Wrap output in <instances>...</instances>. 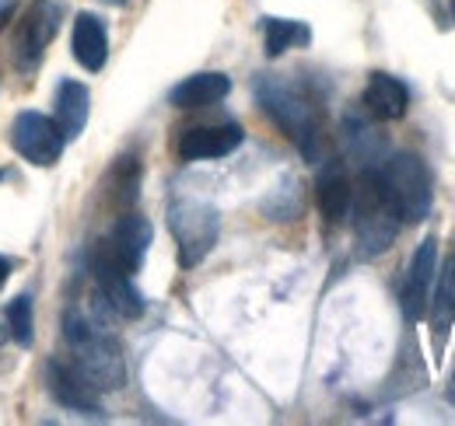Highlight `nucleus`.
<instances>
[{
    "label": "nucleus",
    "instance_id": "1a4fd4ad",
    "mask_svg": "<svg viewBox=\"0 0 455 426\" xmlns=\"http://www.w3.org/2000/svg\"><path fill=\"white\" fill-rule=\"evenodd\" d=\"M92 276H95V283H99L102 301L113 308L119 319H140V315H144V294L133 287V276H130V272H123L116 263L102 259V256L95 252V256H92Z\"/></svg>",
    "mask_w": 455,
    "mask_h": 426
},
{
    "label": "nucleus",
    "instance_id": "412c9836",
    "mask_svg": "<svg viewBox=\"0 0 455 426\" xmlns=\"http://www.w3.org/2000/svg\"><path fill=\"white\" fill-rule=\"evenodd\" d=\"M7 332H11V339L21 343V346L32 343V297H28V294H21V297H14V301L7 304Z\"/></svg>",
    "mask_w": 455,
    "mask_h": 426
},
{
    "label": "nucleus",
    "instance_id": "393cba45",
    "mask_svg": "<svg viewBox=\"0 0 455 426\" xmlns=\"http://www.w3.org/2000/svg\"><path fill=\"white\" fill-rule=\"evenodd\" d=\"M109 4H123V0H109Z\"/></svg>",
    "mask_w": 455,
    "mask_h": 426
},
{
    "label": "nucleus",
    "instance_id": "4468645a",
    "mask_svg": "<svg viewBox=\"0 0 455 426\" xmlns=\"http://www.w3.org/2000/svg\"><path fill=\"white\" fill-rule=\"evenodd\" d=\"M70 46H74V59L84 67V70H102L106 67V56H109V32L102 25L99 14H77L74 21V32H70Z\"/></svg>",
    "mask_w": 455,
    "mask_h": 426
},
{
    "label": "nucleus",
    "instance_id": "f3484780",
    "mask_svg": "<svg viewBox=\"0 0 455 426\" xmlns=\"http://www.w3.org/2000/svg\"><path fill=\"white\" fill-rule=\"evenodd\" d=\"M410 106V91L406 84L389 77V74H371L368 88H364V108L375 119H403Z\"/></svg>",
    "mask_w": 455,
    "mask_h": 426
},
{
    "label": "nucleus",
    "instance_id": "0eeeda50",
    "mask_svg": "<svg viewBox=\"0 0 455 426\" xmlns=\"http://www.w3.org/2000/svg\"><path fill=\"white\" fill-rule=\"evenodd\" d=\"M151 238H155V231H151V224L140 217V213H126V217H119L113 227V234L95 248L102 259H109L116 266L123 269V272H137L140 263H144V256H148V248H151Z\"/></svg>",
    "mask_w": 455,
    "mask_h": 426
},
{
    "label": "nucleus",
    "instance_id": "20e7f679",
    "mask_svg": "<svg viewBox=\"0 0 455 426\" xmlns=\"http://www.w3.org/2000/svg\"><path fill=\"white\" fill-rule=\"evenodd\" d=\"M379 178L389 193V200L396 203L399 220L403 224H420L427 220L431 203H435V189H431V171L417 154H393L382 161Z\"/></svg>",
    "mask_w": 455,
    "mask_h": 426
},
{
    "label": "nucleus",
    "instance_id": "dca6fc26",
    "mask_svg": "<svg viewBox=\"0 0 455 426\" xmlns=\"http://www.w3.org/2000/svg\"><path fill=\"white\" fill-rule=\"evenodd\" d=\"M228 91H231V81L218 70H207V74H193L186 81H179L169 91V102L175 108H204L221 102Z\"/></svg>",
    "mask_w": 455,
    "mask_h": 426
},
{
    "label": "nucleus",
    "instance_id": "f03ea898",
    "mask_svg": "<svg viewBox=\"0 0 455 426\" xmlns=\"http://www.w3.org/2000/svg\"><path fill=\"white\" fill-rule=\"evenodd\" d=\"M354 238H357V252L364 259H375L382 256L393 241H396L399 227V210L396 203L389 200L382 178L375 168H364L361 178H357V189H354Z\"/></svg>",
    "mask_w": 455,
    "mask_h": 426
},
{
    "label": "nucleus",
    "instance_id": "f257e3e1",
    "mask_svg": "<svg viewBox=\"0 0 455 426\" xmlns=\"http://www.w3.org/2000/svg\"><path fill=\"white\" fill-rule=\"evenodd\" d=\"M63 335L70 346V364L84 374L99 391H116L126 384V360L123 346L99 325H92L81 315L63 319Z\"/></svg>",
    "mask_w": 455,
    "mask_h": 426
},
{
    "label": "nucleus",
    "instance_id": "f8f14e48",
    "mask_svg": "<svg viewBox=\"0 0 455 426\" xmlns=\"http://www.w3.org/2000/svg\"><path fill=\"white\" fill-rule=\"evenodd\" d=\"M242 126L221 122V126H193L179 137V158L182 161H211L231 154L242 144Z\"/></svg>",
    "mask_w": 455,
    "mask_h": 426
},
{
    "label": "nucleus",
    "instance_id": "a211bd4d",
    "mask_svg": "<svg viewBox=\"0 0 455 426\" xmlns=\"http://www.w3.org/2000/svg\"><path fill=\"white\" fill-rule=\"evenodd\" d=\"M263 39H267V56H281L291 46L308 43V28L287 18H263Z\"/></svg>",
    "mask_w": 455,
    "mask_h": 426
},
{
    "label": "nucleus",
    "instance_id": "9b49d317",
    "mask_svg": "<svg viewBox=\"0 0 455 426\" xmlns=\"http://www.w3.org/2000/svg\"><path fill=\"white\" fill-rule=\"evenodd\" d=\"M46 384H50V395L57 398L63 409H74V413H99V388L77 371L74 364L67 360H50L46 364Z\"/></svg>",
    "mask_w": 455,
    "mask_h": 426
},
{
    "label": "nucleus",
    "instance_id": "ddd939ff",
    "mask_svg": "<svg viewBox=\"0 0 455 426\" xmlns=\"http://www.w3.org/2000/svg\"><path fill=\"white\" fill-rule=\"evenodd\" d=\"M315 196H319V210L326 217V224H343L350 217L354 207V182L343 168V161H326L319 168V178H315Z\"/></svg>",
    "mask_w": 455,
    "mask_h": 426
},
{
    "label": "nucleus",
    "instance_id": "5701e85b",
    "mask_svg": "<svg viewBox=\"0 0 455 426\" xmlns=\"http://www.w3.org/2000/svg\"><path fill=\"white\" fill-rule=\"evenodd\" d=\"M11 269H14V263H11L7 256H0V287L7 283V276H11Z\"/></svg>",
    "mask_w": 455,
    "mask_h": 426
},
{
    "label": "nucleus",
    "instance_id": "b1692460",
    "mask_svg": "<svg viewBox=\"0 0 455 426\" xmlns=\"http://www.w3.org/2000/svg\"><path fill=\"white\" fill-rule=\"evenodd\" d=\"M452 18H455V0H452Z\"/></svg>",
    "mask_w": 455,
    "mask_h": 426
},
{
    "label": "nucleus",
    "instance_id": "6e6552de",
    "mask_svg": "<svg viewBox=\"0 0 455 426\" xmlns=\"http://www.w3.org/2000/svg\"><path fill=\"white\" fill-rule=\"evenodd\" d=\"M57 28H60L57 4L36 0V4L28 7L25 21L18 25V36H14V59H18L21 70H32V67L43 59L46 46H50L53 36H57Z\"/></svg>",
    "mask_w": 455,
    "mask_h": 426
},
{
    "label": "nucleus",
    "instance_id": "aec40b11",
    "mask_svg": "<svg viewBox=\"0 0 455 426\" xmlns=\"http://www.w3.org/2000/svg\"><path fill=\"white\" fill-rule=\"evenodd\" d=\"M343 133H347L350 151L364 161V168H371V154H368V147H364V144H371V147H379V151H382V140L375 137V130H371L361 115H347V119H343Z\"/></svg>",
    "mask_w": 455,
    "mask_h": 426
},
{
    "label": "nucleus",
    "instance_id": "423d86ee",
    "mask_svg": "<svg viewBox=\"0 0 455 426\" xmlns=\"http://www.w3.org/2000/svg\"><path fill=\"white\" fill-rule=\"evenodd\" d=\"M11 144L21 158L36 168H53L63 154V133H60L57 119L43 115V112H21L11 126Z\"/></svg>",
    "mask_w": 455,
    "mask_h": 426
},
{
    "label": "nucleus",
    "instance_id": "2eb2a0df",
    "mask_svg": "<svg viewBox=\"0 0 455 426\" xmlns=\"http://www.w3.org/2000/svg\"><path fill=\"white\" fill-rule=\"evenodd\" d=\"M88 112H92V95L81 81H63L57 88V102H53V119H57L63 140H77L88 126Z\"/></svg>",
    "mask_w": 455,
    "mask_h": 426
},
{
    "label": "nucleus",
    "instance_id": "6ab92c4d",
    "mask_svg": "<svg viewBox=\"0 0 455 426\" xmlns=\"http://www.w3.org/2000/svg\"><path fill=\"white\" fill-rule=\"evenodd\" d=\"M435 321H438V328H449L455 321V256L445 259L438 287H435Z\"/></svg>",
    "mask_w": 455,
    "mask_h": 426
},
{
    "label": "nucleus",
    "instance_id": "4be33fe9",
    "mask_svg": "<svg viewBox=\"0 0 455 426\" xmlns=\"http://www.w3.org/2000/svg\"><path fill=\"white\" fill-rule=\"evenodd\" d=\"M11 14H14V0H0V32L7 28V21H11Z\"/></svg>",
    "mask_w": 455,
    "mask_h": 426
},
{
    "label": "nucleus",
    "instance_id": "39448f33",
    "mask_svg": "<svg viewBox=\"0 0 455 426\" xmlns=\"http://www.w3.org/2000/svg\"><path fill=\"white\" fill-rule=\"evenodd\" d=\"M172 238L179 245V263L189 269L207 259V252L218 245V231H221V217L211 203L200 200H179L169 210Z\"/></svg>",
    "mask_w": 455,
    "mask_h": 426
},
{
    "label": "nucleus",
    "instance_id": "9d476101",
    "mask_svg": "<svg viewBox=\"0 0 455 426\" xmlns=\"http://www.w3.org/2000/svg\"><path fill=\"white\" fill-rule=\"evenodd\" d=\"M435 272H438V241L424 238L420 248L410 259L406 280H403V312H406V319H424L427 301H431V287H435Z\"/></svg>",
    "mask_w": 455,
    "mask_h": 426
},
{
    "label": "nucleus",
    "instance_id": "7ed1b4c3",
    "mask_svg": "<svg viewBox=\"0 0 455 426\" xmlns=\"http://www.w3.org/2000/svg\"><path fill=\"white\" fill-rule=\"evenodd\" d=\"M256 99H259V106L267 108V115L284 130V137L305 158L319 161L323 137H319L315 112H312V106L291 84L277 81V77H259L256 81Z\"/></svg>",
    "mask_w": 455,
    "mask_h": 426
}]
</instances>
